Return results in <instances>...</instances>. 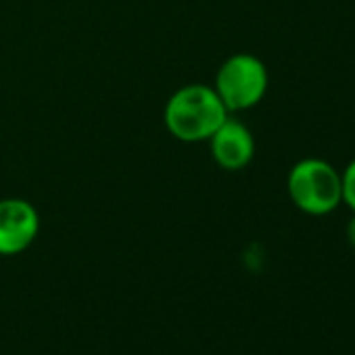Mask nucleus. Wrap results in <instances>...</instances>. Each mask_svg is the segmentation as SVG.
I'll use <instances>...</instances> for the list:
<instances>
[{
    "instance_id": "1",
    "label": "nucleus",
    "mask_w": 355,
    "mask_h": 355,
    "mask_svg": "<svg viewBox=\"0 0 355 355\" xmlns=\"http://www.w3.org/2000/svg\"><path fill=\"white\" fill-rule=\"evenodd\" d=\"M228 119V109L216 88L191 84L178 90L165 107L167 130L184 142L209 140Z\"/></svg>"
},
{
    "instance_id": "3",
    "label": "nucleus",
    "mask_w": 355,
    "mask_h": 355,
    "mask_svg": "<svg viewBox=\"0 0 355 355\" xmlns=\"http://www.w3.org/2000/svg\"><path fill=\"white\" fill-rule=\"evenodd\" d=\"M268 90V69L253 55H234L218 71L216 92L230 111L255 107Z\"/></svg>"
},
{
    "instance_id": "6",
    "label": "nucleus",
    "mask_w": 355,
    "mask_h": 355,
    "mask_svg": "<svg viewBox=\"0 0 355 355\" xmlns=\"http://www.w3.org/2000/svg\"><path fill=\"white\" fill-rule=\"evenodd\" d=\"M340 184H343V203H347L349 209L355 211V159L340 173Z\"/></svg>"
},
{
    "instance_id": "7",
    "label": "nucleus",
    "mask_w": 355,
    "mask_h": 355,
    "mask_svg": "<svg viewBox=\"0 0 355 355\" xmlns=\"http://www.w3.org/2000/svg\"><path fill=\"white\" fill-rule=\"evenodd\" d=\"M347 241H349V245L355 249V216H353V220H351L349 226H347Z\"/></svg>"
},
{
    "instance_id": "5",
    "label": "nucleus",
    "mask_w": 355,
    "mask_h": 355,
    "mask_svg": "<svg viewBox=\"0 0 355 355\" xmlns=\"http://www.w3.org/2000/svg\"><path fill=\"white\" fill-rule=\"evenodd\" d=\"M211 155L228 171L243 169L251 163L255 155V140L249 128L236 119H226L209 138Z\"/></svg>"
},
{
    "instance_id": "4",
    "label": "nucleus",
    "mask_w": 355,
    "mask_h": 355,
    "mask_svg": "<svg viewBox=\"0 0 355 355\" xmlns=\"http://www.w3.org/2000/svg\"><path fill=\"white\" fill-rule=\"evenodd\" d=\"M38 211L24 199L0 201V255H17L38 236Z\"/></svg>"
},
{
    "instance_id": "2",
    "label": "nucleus",
    "mask_w": 355,
    "mask_h": 355,
    "mask_svg": "<svg viewBox=\"0 0 355 355\" xmlns=\"http://www.w3.org/2000/svg\"><path fill=\"white\" fill-rule=\"evenodd\" d=\"M286 191L295 207L309 216H326L343 203L340 173L322 159L295 163L286 178Z\"/></svg>"
}]
</instances>
